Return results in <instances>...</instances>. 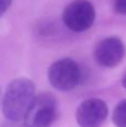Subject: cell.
Here are the masks:
<instances>
[{"label": "cell", "mask_w": 126, "mask_h": 127, "mask_svg": "<svg viewBox=\"0 0 126 127\" xmlns=\"http://www.w3.org/2000/svg\"><path fill=\"white\" fill-rule=\"evenodd\" d=\"M95 9L87 0H74L65 8L63 20L67 28L76 32L89 29L95 20Z\"/></svg>", "instance_id": "277c9868"}, {"label": "cell", "mask_w": 126, "mask_h": 127, "mask_svg": "<svg viewBox=\"0 0 126 127\" xmlns=\"http://www.w3.org/2000/svg\"><path fill=\"white\" fill-rule=\"evenodd\" d=\"M112 119L116 127H126V99L120 101L116 105Z\"/></svg>", "instance_id": "52a82bcc"}, {"label": "cell", "mask_w": 126, "mask_h": 127, "mask_svg": "<svg viewBox=\"0 0 126 127\" xmlns=\"http://www.w3.org/2000/svg\"><path fill=\"white\" fill-rule=\"evenodd\" d=\"M2 95H1V89H0V104H1V99H2Z\"/></svg>", "instance_id": "8fae6325"}, {"label": "cell", "mask_w": 126, "mask_h": 127, "mask_svg": "<svg viewBox=\"0 0 126 127\" xmlns=\"http://www.w3.org/2000/svg\"><path fill=\"white\" fill-rule=\"evenodd\" d=\"M35 84L28 78H17L8 85L1 99L2 113L10 122L24 119L35 98Z\"/></svg>", "instance_id": "6da1fadb"}, {"label": "cell", "mask_w": 126, "mask_h": 127, "mask_svg": "<svg viewBox=\"0 0 126 127\" xmlns=\"http://www.w3.org/2000/svg\"><path fill=\"white\" fill-rule=\"evenodd\" d=\"M124 56V44L116 37H109L102 40L95 49L96 60L104 67H115L122 62Z\"/></svg>", "instance_id": "8992f818"}, {"label": "cell", "mask_w": 126, "mask_h": 127, "mask_svg": "<svg viewBox=\"0 0 126 127\" xmlns=\"http://www.w3.org/2000/svg\"><path fill=\"white\" fill-rule=\"evenodd\" d=\"M58 106L55 96L42 93L35 96L24 117L25 127H50L57 118Z\"/></svg>", "instance_id": "7a4b0ae2"}, {"label": "cell", "mask_w": 126, "mask_h": 127, "mask_svg": "<svg viewBox=\"0 0 126 127\" xmlns=\"http://www.w3.org/2000/svg\"><path fill=\"white\" fill-rule=\"evenodd\" d=\"M123 86L126 88V76L124 77V79H123Z\"/></svg>", "instance_id": "30bf717a"}, {"label": "cell", "mask_w": 126, "mask_h": 127, "mask_svg": "<svg viewBox=\"0 0 126 127\" xmlns=\"http://www.w3.org/2000/svg\"><path fill=\"white\" fill-rule=\"evenodd\" d=\"M108 116L106 103L99 98H89L76 109V122L80 127H99Z\"/></svg>", "instance_id": "5b68a950"}, {"label": "cell", "mask_w": 126, "mask_h": 127, "mask_svg": "<svg viewBox=\"0 0 126 127\" xmlns=\"http://www.w3.org/2000/svg\"><path fill=\"white\" fill-rule=\"evenodd\" d=\"M11 3H12V0H0V18L8 10V8L11 6Z\"/></svg>", "instance_id": "9c48e42d"}, {"label": "cell", "mask_w": 126, "mask_h": 127, "mask_svg": "<svg viewBox=\"0 0 126 127\" xmlns=\"http://www.w3.org/2000/svg\"><path fill=\"white\" fill-rule=\"evenodd\" d=\"M82 78L80 68L77 63L69 58L59 59L54 63L48 70V79L56 89L67 92L79 84Z\"/></svg>", "instance_id": "3957f363"}, {"label": "cell", "mask_w": 126, "mask_h": 127, "mask_svg": "<svg viewBox=\"0 0 126 127\" xmlns=\"http://www.w3.org/2000/svg\"><path fill=\"white\" fill-rule=\"evenodd\" d=\"M114 8H115L116 12L126 15V0H115Z\"/></svg>", "instance_id": "ba28073f"}]
</instances>
